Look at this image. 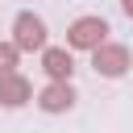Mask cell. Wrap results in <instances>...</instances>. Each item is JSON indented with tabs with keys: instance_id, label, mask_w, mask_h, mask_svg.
I'll return each instance as SVG.
<instances>
[{
	"instance_id": "obj_1",
	"label": "cell",
	"mask_w": 133,
	"mask_h": 133,
	"mask_svg": "<svg viewBox=\"0 0 133 133\" xmlns=\"http://www.w3.org/2000/svg\"><path fill=\"white\" fill-rule=\"evenodd\" d=\"M104 42H108V21H104V17H91V12H87V17H75L71 29H66V50H87V54H91V50H100Z\"/></svg>"
},
{
	"instance_id": "obj_2",
	"label": "cell",
	"mask_w": 133,
	"mask_h": 133,
	"mask_svg": "<svg viewBox=\"0 0 133 133\" xmlns=\"http://www.w3.org/2000/svg\"><path fill=\"white\" fill-rule=\"evenodd\" d=\"M12 46L21 50V54H42L50 42H46V21L37 17V12H17V21H12Z\"/></svg>"
},
{
	"instance_id": "obj_3",
	"label": "cell",
	"mask_w": 133,
	"mask_h": 133,
	"mask_svg": "<svg viewBox=\"0 0 133 133\" xmlns=\"http://www.w3.org/2000/svg\"><path fill=\"white\" fill-rule=\"evenodd\" d=\"M129 66H133V54H129V46H121V42H104L100 50H91V71L104 75V79H121Z\"/></svg>"
},
{
	"instance_id": "obj_4",
	"label": "cell",
	"mask_w": 133,
	"mask_h": 133,
	"mask_svg": "<svg viewBox=\"0 0 133 133\" xmlns=\"http://www.w3.org/2000/svg\"><path fill=\"white\" fill-rule=\"evenodd\" d=\"M42 71L50 75V83H71V75H75L71 50H66V46H46V50H42Z\"/></svg>"
},
{
	"instance_id": "obj_5",
	"label": "cell",
	"mask_w": 133,
	"mask_h": 133,
	"mask_svg": "<svg viewBox=\"0 0 133 133\" xmlns=\"http://www.w3.org/2000/svg\"><path fill=\"white\" fill-rule=\"evenodd\" d=\"M75 83H46L42 91H37V108L42 112H71L75 108Z\"/></svg>"
},
{
	"instance_id": "obj_6",
	"label": "cell",
	"mask_w": 133,
	"mask_h": 133,
	"mask_svg": "<svg viewBox=\"0 0 133 133\" xmlns=\"http://www.w3.org/2000/svg\"><path fill=\"white\" fill-rule=\"evenodd\" d=\"M33 100V83L25 79V75H0V108H21V104H29Z\"/></svg>"
},
{
	"instance_id": "obj_7",
	"label": "cell",
	"mask_w": 133,
	"mask_h": 133,
	"mask_svg": "<svg viewBox=\"0 0 133 133\" xmlns=\"http://www.w3.org/2000/svg\"><path fill=\"white\" fill-rule=\"evenodd\" d=\"M17 58H21V50L12 42H0V75H12L17 71Z\"/></svg>"
},
{
	"instance_id": "obj_8",
	"label": "cell",
	"mask_w": 133,
	"mask_h": 133,
	"mask_svg": "<svg viewBox=\"0 0 133 133\" xmlns=\"http://www.w3.org/2000/svg\"><path fill=\"white\" fill-rule=\"evenodd\" d=\"M121 12H125V17L133 21V0H121Z\"/></svg>"
}]
</instances>
